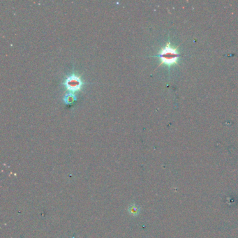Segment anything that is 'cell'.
<instances>
[{
	"instance_id": "obj_3",
	"label": "cell",
	"mask_w": 238,
	"mask_h": 238,
	"mask_svg": "<svg viewBox=\"0 0 238 238\" xmlns=\"http://www.w3.org/2000/svg\"><path fill=\"white\" fill-rule=\"evenodd\" d=\"M74 100H75V97H74V96L72 95V94H69V95H67L64 99V101H66V102L67 103H73Z\"/></svg>"
},
{
	"instance_id": "obj_2",
	"label": "cell",
	"mask_w": 238,
	"mask_h": 238,
	"mask_svg": "<svg viewBox=\"0 0 238 238\" xmlns=\"http://www.w3.org/2000/svg\"><path fill=\"white\" fill-rule=\"evenodd\" d=\"M64 85L67 90L71 92H75L80 90L83 85V82L80 76L72 74L65 79Z\"/></svg>"
},
{
	"instance_id": "obj_1",
	"label": "cell",
	"mask_w": 238,
	"mask_h": 238,
	"mask_svg": "<svg viewBox=\"0 0 238 238\" xmlns=\"http://www.w3.org/2000/svg\"><path fill=\"white\" fill-rule=\"evenodd\" d=\"M161 59V64H166L169 68L170 66L175 65L178 63V59L180 57V54H179L178 49L173 48L170 45V43L168 42L165 47H163L159 53L156 56Z\"/></svg>"
}]
</instances>
